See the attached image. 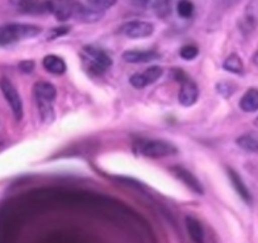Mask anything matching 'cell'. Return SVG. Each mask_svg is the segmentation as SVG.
<instances>
[{
	"label": "cell",
	"mask_w": 258,
	"mask_h": 243,
	"mask_svg": "<svg viewBox=\"0 0 258 243\" xmlns=\"http://www.w3.org/2000/svg\"><path fill=\"white\" fill-rule=\"evenodd\" d=\"M239 108L245 113H254L258 110V89H248L240 98Z\"/></svg>",
	"instance_id": "obj_15"
},
{
	"label": "cell",
	"mask_w": 258,
	"mask_h": 243,
	"mask_svg": "<svg viewBox=\"0 0 258 243\" xmlns=\"http://www.w3.org/2000/svg\"><path fill=\"white\" fill-rule=\"evenodd\" d=\"M237 145L247 152H258V135L245 133L237 140Z\"/></svg>",
	"instance_id": "obj_19"
},
{
	"label": "cell",
	"mask_w": 258,
	"mask_h": 243,
	"mask_svg": "<svg viewBox=\"0 0 258 243\" xmlns=\"http://www.w3.org/2000/svg\"><path fill=\"white\" fill-rule=\"evenodd\" d=\"M9 2H11V4H13L14 7H17V8L23 9L24 7H27L31 3L32 0H9Z\"/></svg>",
	"instance_id": "obj_27"
},
{
	"label": "cell",
	"mask_w": 258,
	"mask_h": 243,
	"mask_svg": "<svg viewBox=\"0 0 258 243\" xmlns=\"http://www.w3.org/2000/svg\"><path fill=\"white\" fill-rule=\"evenodd\" d=\"M84 51L88 56L89 68L94 73L101 74L108 70V69H110L111 65H113L111 57L103 49L96 48V47L93 46H86Z\"/></svg>",
	"instance_id": "obj_6"
},
{
	"label": "cell",
	"mask_w": 258,
	"mask_h": 243,
	"mask_svg": "<svg viewBox=\"0 0 258 243\" xmlns=\"http://www.w3.org/2000/svg\"><path fill=\"white\" fill-rule=\"evenodd\" d=\"M33 93L36 96L41 115L43 116L44 120H49V115L53 111L52 110V103L57 95L56 88L52 84L46 83V81H39V83L34 84Z\"/></svg>",
	"instance_id": "obj_2"
},
{
	"label": "cell",
	"mask_w": 258,
	"mask_h": 243,
	"mask_svg": "<svg viewBox=\"0 0 258 243\" xmlns=\"http://www.w3.org/2000/svg\"><path fill=\"white\" fill-rule=\"evenodd\" d=\"M254 126H255V127L258 128V116H257V118L254 119Z\"/></svg>",
	"instance_id": "obj_29"
},
{
	"label": "cell",
	"mask_w": 258,
	"mask_h": 243,
	"mask_svg": "<svg viewBox=\"0 0 258 243\" xmlns=\"http://www.w3.org/2000/svg\"><path fill=\"white\" fill-rule=\"evenodd\" d=\"M186 228H187L188 235L194 240V243H204V228L197 218L187 215L186 217Z\"/></svg>",
	"instance_id": "obj_17"
},
{
	"label": "cell",
	"mask_w": 258,
	"mask_h": 243,
	"mask_svg": "<svg viewBox=\"0 0 258 243\" xmlns=\"http://www.w3.org/2000/svg\"><path fill=\"white\" fill-rule=\"evenodd\" d=\"M155 32V27L152 23L142 21H132L126 22L123 26L119 28V33L123 36L128 37V38L133 39H141L147 38V37L152 36Z\"/></svg>",
	"instance_id": "obj_7"
},
{
	"label": "cell",
	"mask_w": 258,
	"mask_h": 243,
	"mask_svg": "<svg viewBox=\"0 0 258 243\" xmlns=\"http://www.w3.org/2000/svg\"><path fill=\"white\" fill-rule=\"evenodd\" d=\"M198 54H199V49H198L197 46H194V44H185L180 49L181 58L186 59V61H191V59L197 58Z\"/></svg>",
	"instance_id": "obj_22"
},
{
	"label": "cell",
	"mask_w": 258,
	"mask_h": 243,
	"mask_svg": "<svg viewBox=\"0 0 258 243\" xmlns=\"http://www.w3.org/2000/svg\"><path fill=\"white\" fill-rule=\"evenodd\" d=\"M173 175L178 178L180 181H182L183 184L188 188L190 190H192L195 194H204V189H203V185L200 184V181L198 180L197 176L192 175L188 170L181 167V166H173L171 167Z\"/></svg>",
	"instance_id": "obj_11"
},
{
	"label": "cell",
	"mask_w": 258,
	"mask_h": 243,
	"mask_svg": "<svg viewBox=\"0 0 258 243\" xmlns=\"http://www.w3.org/2000/svg\"><path fill=\"white\" fill-rule=\"evenodd\" d=\"M19 69H21L23 73H31L34 69V64L32 61H23V63L19 64Z\"/></svg>",
	"instance_id": "obj_26"
},
{
	"label": "cell",
	"mask_w": 258,
	"mask_h": 243,
	"mask_svg": "<svg viewBox=\"0 0 258 243\" xmlns=\"http://www.w3.org/2000/svg\"><path fill=\"white\" fill-rule=\"evenodd\" d=\"M121 58L128 64H147L161 58V54L151 49H128L121 54Z\"/></svg>",
	"instance_id": "obj_10"
},
{
	"label": "cell",
	"mask_w": 258,
	"mask_h": 243,
	"mask_svg": "<svg viewBox=\"0 0 258 243\" xmlns=\"http://www.w3.org/2000/svg\"><path fill=\"white\" fill-rule=\"evenodd\" d=\"M141 155L150 158H162L172 156L177 152V148L170 142L160 140L143 141L140 145Z\"/></svg>",
	"instance_id": "obj_3"
},
{
	"label": "cell",
	"mask_w": 258,
	"mask_h": 243,
	"mask_svg": "<svg viewBox=\"0 0 258 243\" xmlns=\"http://www.w3.org/2000/svg\"><path fill=\"white\" fill-rule=\"evenodd\" d=\"M228 176H229L230 183H232L233 188H234V190L237 192V194L239 195V197L242 198L245 203H250L252 197H250L249 190H248V188L245 187V184L243 183L242 177L238 175L237 171H234L233 168H228Z\"/></svg>",
	"instance_id": "obj_13"
},
{
	"label": "cell",
	"mask_w": 258,
	"mask_h": 243,
	"mask_svg": "<svg viewBox=\"0 0 258 243\" xmlns=\"http://www.w3.org/2000/svg\"><path fill=\"white\" fill-rule=\"evenodd\" d=\"M194 11H195V7L191 0H180L177 3V14L181 18H190L194 14Z\"/></svg>",
	"instance_id": "obj_21"
},
{
	"label": "cell",
	"mask_w": 258,
	"mask_h": 243,
	"mask_svg": "<svg viewBox=\"0 0 258 243\" xmlns=\"http://www.w3.org/2000/svg\"><path fill=\"white\" fill-rule=\"evenodd\" d=\"M253 64H254V65L258 68V51L255 52L254 56H253Z\"/></svg>",
	"instance_id": "obj_28"
},
{
	"label": "cell",
	"mask_w": 258,
	"mask_h": 243,
	"mask_svg": "<svg viewBox=\"0 0 258 243\" xmlns=\"http://www.w3.org/2000/svg\"><path fill=\"white\" fill-rule=\"evenodd\" d=\"M223 68H224V70L235 74V75H242L243 74V63L237 53H232L230 56H228L223 64Z\"/></svg>",
	"instance_id": "obj_20"
},
{
	"label": "cell",
	"mask_w": 258,
	"mask_h": 243,
	"mask_svg": "<svg viewBox=\"0 0 258 243\" xmlns=\"http://www.w3.org/2000/svg\"><path fill=\"white\" fill-rule=\"evenodd\" d=\"M70 32V27H59V28H54L51 31V36L48 37V39L57 38V37L62 36V34H66Z\"/></svg>",
	"instance_id": "obj_25"
},
{
	"label": "cell",
	"mask_w": 258,
	"mask_h": 243,
	"mask_svg": "<svg viewBox=\"0 0 258 243\" xmlns=\"http://www.w3.org/2000/svg\"><path fill=\"white\" fill-rule=\"evenodd\" d=\"M42 28L34 24L9 23L0 27V46L16 43L23 39L33 38L41 33Z\"/></svg>",
	"instance_id": "obj_1"
},
{
	"label": "cell",
	"mask_w": 258,
	"mask_h": 243,
	"mask_svg": "<svg viewBox=\"0 0 258 243\" xmlns=\"http://www.w3.org/2000/svg\"><path fill=\"white\" fill-rule=\"evenodd\" d=\"M162 75V68H160V66H152V68L147 69V70H145L143 73H138L131 76L129 83H131V85H132L133 88L143 89L146 88V86L151 85V84L156 83Z\"/></svg>",
	"instance_id": "obj_9"
},
{
	"label": "cell",
	"mask_w": 258,
	"mask_h": 243,
	"mask_svg": "<svg viewBox=\"0 0 258 243\" xmlns=\"http://www.w3.org/2000/svg\"><path fill=\"white\" fill-rule=\"evenodd\" d=\"M78 4V0H46L47 11L59 22L74 18Z\"/></svg>",
	"instance_id": "obj_5"
},
{
	"label": "cell",
	"mask_w": 258,
	"mask_h": 243,
	"mask_svg": "<svg viewBox=\"0 0 258 243\" xmlns=\"http://www.w3.org/2000/svg\"><path fill=\"white\" fill-rule=\"evenodd\" d=\"M103 17H104V12L98 11V9H94L91 8V7H89L88 8V7H85L84 4H81L80 2H79L74 19L83 22V23H95V22L100 21Z\"/></svg>",
	"instance_id": "obj_12"
},
{
	"label": "cell",
	"mask_w": 258,
	"mask_h": 243,
	"mask_svg": "<svg viewBox=\"0 0 258 243\" xmlns=\"http://www.w3.org/2000/svg\"><path fill=\"white\" fill-rule=\"evenodd\" d=\"M258 23V7L257 3H250L248 6L247 11H245L244 17H243L242 22H240V27H242L243 32H252L253 29L257 27Z\"/></svg>",
	"instance_id": "obj_16"
},
{
	"label": "cell",
	"mask_w": 258,
	"mask_h": 243,
	"mask_svg": "<svg viewBox=\"0 0 258 243\" xmlns=\"http://www.w3.org/2000/svg\"><path fill=\"white\" fill-rule=\"evenodd\" d=\"M88 3L90 4L91 8L104 12L115 6L116 0H88Z\"/></svg>",
	"instance_id": "obj_23"
},
{
	"label": "cell",
	"mask_w": 258,
	"mask_h": 243,
	"mask_svg": "<svg viewBox=\"0 0 258 243\" xmlns=\"http://www.w3.org/2000/svg\"><path fill=\"white\" fill-rule=\"evenodd\" d=\"M43 68L53 75H62L66 71V64L61 57L56 54H48L43 58Z\"/></svg>",
	"instance_id": "obj_18"
},
{
	"label": "cell",
	"mask_w": 258,
	"mask_h": 243,
	"mask_svg": "<svg viewBox=\"0 0 258 243\" xmlns=\"http://www.w3.org/2000/svg\"><path fill=\"white\" fill-rule=\"evenodd\" d=\"M178 80L181 81V88L180 91H178V103L182 106H186V108L192 106L198 101V98H199V89H198L197 84L188 78H186L182 73H181Z\"/></svg>",
	"instance_id": "obj_8"
},
{
	"label": "cell",
	"mask_w": 258,
	"mask_h": 243,
	"mask_svg": "<svg viewBox=\"0 0 258 243\" xmlns=\"http://www.w3.org/2000/svg\"><path fill=\"white\" fill-rule=\"evenodd\" d=\"M217 89H218V93L222 94V95H224V96H229L230 94L233 93L232 85H230V84H228V83L218 84Z\"/></svg>",
	"instance_id": "obj_24"
},
{
	"label": "cell",
	"mask_w": 258,
	"mask_h": 243,
	"mask_svg": "<svg viewBox=\"0 0 258 243\" xmlns=\"http://www.w3.org/2000/svg\"><path fill=\"white\" fill-rule=\"evenodd\" d=\"M0 90L3 93L7 103L11 106L14 118L17 120H21L23 118V103H22L21 95H19L16 86L12 84L9 79L2 78L0 79Z\"/></svg>",
	"instance_id": "obj_4"
},
{
	"label": "cell",
	"mask_w": 258,
	"mask_h": 243,
	"mask_svg": "<svg viewBox=\"0 0 258 243\" xmlns=\"http://www.w3.org/2000/svg\"><path fill=\"white\" fill-rule=\"evenodd\" d=\"M126 3L136 8L141 9H153L162 16L163 12H168V6L166 0H125Z\"/></svg>",
	"instance_id": "obj_14"
}]
</instances>
